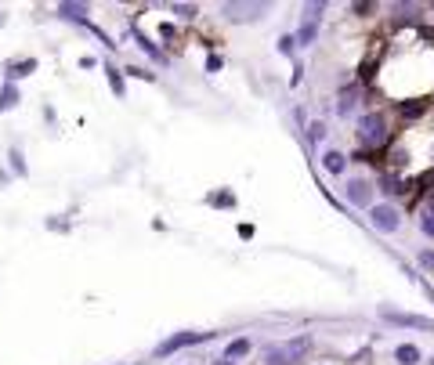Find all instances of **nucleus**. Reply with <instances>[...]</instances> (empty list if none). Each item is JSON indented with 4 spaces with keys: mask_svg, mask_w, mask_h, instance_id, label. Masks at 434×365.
Wrapping results in <instances>:
<instances>
[{
    "mask_svg": "<svg viewBox=\"0 0 434 365\" xmlns=\"http://www.w3.org/2000/svg\"><path fill=\"white\" fill-rule=\"evenodd\" d=\"M358 137H362V145H369V148L387 145V137H391L387 120L380 116V112H366V116L358 120Z\"/></svg>",
    "mask_w": 434,
    "mask_h": 365,
    "instance_id": "nucleus-1",
    "label": "nucleus"
},
{
    "mask_svg": "<svg viewBox=\"0 0 434 365\" xmlns=\"http://www.w3.org/2000/svg\"><path fill=\"white\" fill-rule=\"evenodd\" d=\"M307 351H312V340H307V336H297V340L268 347V365H297Z\"/></svg>",
    "mask_w": 434,
    "mask_h": 365,
    "instance_id": "nucleus-2",
    "label": "nucleus"
},
{
    "mask_svg": "<svg viewBox=\"0 0 434 365\" xmlns=\"http://www.w3.org/2000/svg\"><path fill=\"white\" fill-rule=\"evenodd\" d=\"M369 221H373V228L376 232H398V224H402V214L391 203H380V206H373L369 210Z\"/></svg>",
    "mask_w": 434,
    "mask_h": 365,
    "instance_id": "nucleus-3",
    "label": "nucleus"
},
{
    "mask_svg": "<svg viewBox=\"0 0 434 365\" xmlns=\"http://www.w3.org/2000/svg\"><path fill=\"white\" fill-rule=\"evenodd\" d=\"M203 340H214V333H177V336H171V340H163L156 347V355L163 358V355H174V351H181V347H192V344H203Z\"/></svg>",
    "mask_w": 434,
    "mask_h": 365,
    "instance_id": "nucleus-4",
    "label": "nucleus"
},
{
    "mask_svg": "<svg viewBox=\"0 0 434 365\" xmlns=\"http://www.w3.org/2000/svg\"><path fill=\"white\" fill-rule=\"evenodd\" d=\"M318 22H322V4H307V15H304V25H301V33L293 36V40H301V44L307 47L312 40L318 36Z\"/></svg>",
    "mask_w": 434,
    "mask_h": 365,
    "instance_id": "nucleus-5",
    "label": "nucleus"
},
{
    "mask_svg": "<svg viewBox=\"0 0 434 365\" xmlns=\"http://www.w3.org/2000/svg\"><path fill=\"white\" fill-rule=\"evenodd\" d=\"M373 185L366 177H351L344 185V195H347V203H355V206H369V199H373V192H369Z\"/></svg>",
    "mask_w": 434,
    "mask_h": 365,
    "instance_id": "nucleus-6",
    "label": "nucleus"
},
{
    "mask_svg": "<svg viewBox=\"0 0 434 365\" xmlns=\"http://www.w3.org/2000/svg\"><path fill=\"white\" fill-rule=\"evenodd\" d=\"M221 11H225V19H228V22H250V19L264 15L268 8H264V4H225Z\"/></svg>",
    "mask_w": 434,
    "mask_h": 365,
    "instance_id": "nucleus-7",
    "label": "nucleus"
},
{
    "mask_svg": "<svg viewBox=\"0 0 434 365\" xmlns=\"http://www.w3.org/2000/svg\"><path fill=\"white\" fill-rule=\"evenodd\" d=\"M384 318L387 322H395V326H413V329H427V333H434V318H424V315H402V311H384Z\"/></svg>",
    "mask_w": 434,
    "mask_h": 365,
    "instance_id": "nucleus-8",
    "label": "nucleus"
},
{
    "mask_svg": "<svg viewBox=\"0 0 434 365\" xmlns=\"http://www.w3.org/2000/svg\"><path fill=\"white\" fill-rule=\"evenodd\" d=\"M322 166H326L329 174H344L347 170V156L344 152H326V156H322Z\"/></svg>",
    "mask_w": 434,
    "mask_h": 365,
    "instance_id": "nucleus-9",
    "label": "nucleus"
},
{
    "mask_svg": "<svg viewBox=\"0 0 434 365\" xmlns=\"http://www.w3.org/2000/svg\"><path fill=\"white\" fill-rule=\"evenodd\" d=\"M395 362H398V365H416V362H420V347H413V344L395 347Z\"/></svg>",
    "mask_w": 434,
    "mask_h": 365,
    "instance_id": "nucleus-10",
    "label": "nucleus"
},
{
    "mask_svg": "<svg viewBox=\"0 0 434 365\" xmlns=\"http://www.w3.org/2000/svg\"><path fill=\"white\" fill-rule=\"evenodd\" d=\"M355 109H358V91L351 87V91H344V94H340V102H337V112H340V116H351Z\"/></svg>",
    "mask_w": 434,
    "mask_h": 365,
    "instance_id": "nucleus-11",
    "label": "nucleus"
},
{
    "mask_svg": "<svg viewBox=\"0 0 434 365\" xmlns=\"http://www.w3.org/2000/svg\"><path fill=\"white\" fill-rule=\"evenodd\" d=\"M33 69H36L33 58H25V62H11V65H8V76H11V80H15V76H30Z\"/></svg>",
    "mask_w": 434,
    "mask_h": 365,
    "instance_id": "nucleus-12",
    "label": "nucleus"
},
{
    "mask_svg": "<svg viewBox=\"0 0 434 365\" xmlns=\"http://www.w3.org/2000/svg\"><path fill=\"white\" fill-rule=\"evenodd\" d=\"M58 15H62V19H76V22H83V19H87V8H83V4H62V8H58Z\"/></svg>",
    "mask_w": 434,
    "mask_h": 365,
    "instance_id": "nucleus-13",
    "label": "nucleus"
},
{
    "mask_svg": "<svg viewBox=\"0 0 434 365\" xmlns=\"http://www.w3.org/2000/svg\"><path fill=\"white\" fill-rule=\"evenodd\" d=\"M15 105H19V91L8 83V87L0 91V112H8V109H15Z\"/></svg>",
    "mask_w": 434,
    "mask_h": 365,
    "instance_id": "nucleus-14",
    "label": "nucleus"
},
{
    "mask_svg": "<svg viewBox=\"0 0 434 365\" xmlns=\"http://www.w3.org/2000/svg\"><path fill=\"white\" fill-rule=\"evenodd\" d=\"M420 228H424L427 239H434V203L424 206V214H420Z\"/></svg>",
    "mask_w": 434,
    "mask_h": 365,
    "instance_id": "nucleus-15",
    "label": "nucleus"
},
{
    "mask_svg": "<svg viewBox=\"0 0 434 365\" xmlns=\"http://www.w3.org/2000/svg\"><path fill=\"white\" fill-rule=\"evenodd\" d=\"M243 355H250V340H232L228 351H225V358H228V362H232V358H243Z\"/></svg>",
    "mask_w": 434,
    "mask_h": 365,
    "instance_id": "nucleus-16",
    "label": "nucleus"
},
{
    "mask_svg": "<svg viewBox=\"0 0 434 365\" xmlns=\"http://www.w3.org/2000/svg\"><path fill=\"white\" fill-rule=\"evenodd\" d=\"M322 137H326V127H322V123H312V127H307V142H322Z\"/></svg>",
    "mask_w": 434,
    "mask_h": 365,
    "instance_id": "nucleus-17",
    "label": "nucleus"
},
{
    "mask_svg": "<svg viewBox=\"0 0 434 365\" xmlns=\"http://www.w3.org/2000/svg\"><path fill=\"white\" fill-rule=\"evenodd\" d=\"M293 47H297L293 36H279V54H293Z\"/></svg>",
    "mask_w": 434,
    "mask_h": 365,
    "instance_id": "nucleus-18",
    "label": "nucleus"
},
{
    "mask_svg": "<svg viewBox=\"0 0 434 365\" xmlns=\"http://www.w3.org/2000/svg\"><path fill=\"white\" fill-rule=\"evenodd\" d=\"M420 268L434 272V250H424V254H420Z\"/></svg>",
    "mask_w": 434,
    "mask_h": 365,
    "instance_id": "nucleus-19",
    "label": "nucleus"
},
{
    "mask_svg": "<svg viewBox=\"0 0 434 365\" xmlns=\"http://www.w3.org/2000/svg\"><path fill=\"white\" fill-rule=\"evenodd\" d=\"M109 83H113V91H116V94H123V80H120L116 69H109Z\"/></svg>",
    "mask_w": 434,
    "mask_h": 365,
    "instance_id": "nucleus-20",
    "label": "nucleus"
},
{
    "mask_svg": "<svg viewBox=\"0 0 434 365\" xmlns=\"http://www.w3.org/2000/svg\"><path fill=\"white\" fill-rule=\"evenodd\" d=\"M174 11H177V15H181V19H195V8H185V4H177Z\"/></svg>",
    "mask_w": 434,
    "mask_h": 365,
    "instance_id": "nucleus-21",
    "label": "nucleus"
},
{
    "mask_svg": "<svg viewBox=\"0 0 434 365\" xmlns=\"http://www.w3.org/2000/svg\"><path fill=\"white\" fill-rule=\"evenodd\" d=\"M11 166H15L19 174H25V163H22V156H19V152H11Z\"/></svg>",
    "mask_w": 434,
    "mask_h": 365,
    "instance_id": "nucleus-22",
    "label": "nucleus"
},
{
    "mask_svg": "<svg viewBox=\"0 0 434 365\" xmlns=\"http://www.w3.org/2000/svg\"><path fill=\"white\" fill-rule=\"evenodd\" d=\"M214 365H235V362H228V358H225V362H214Z\"/></svg>",
    "mask_w": 434,
    "mask_h": 365,
    "instance_id": "nucleus-23",
    "label": "nucleus"
},
{
    "mask_svg": "<svg viewBox=\"0 0 434 365\" xmlns=\"http://www.w3.org/2000/svg\"><path fill=\"white\" fill-rule=\"evenodd\" d=\"M431 365H434V358H431Z\"/></svg>",
    "mask_w": 434,
    "mask_h": 365,
    "instance_id": "nucleus-24",
    "label": "nucleus"
}]
</instances>
